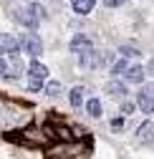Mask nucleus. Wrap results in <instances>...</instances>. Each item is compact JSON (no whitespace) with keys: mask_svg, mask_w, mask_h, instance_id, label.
<instances>
[{"mask_svg":"<svg viewBox=\"0 0 154 159\" xmlns=\"http://www.w3.org/2000/svg\"><path fill=\"white\" fill-rule=\"evenodd\" d=\"M13 18H15V20L20 23V25H25V28L35 30V28H38V23H41L43 18H46V10L38 5V3H28V5H23L20 10H15V13H13Z\"/></svg>","mask_w":154,"mask_h":159,"instance_id":"1","label":"nucleus"},{"mask_svg":"<svg viewBox=\"0 0 154 159\" xmlns=\"http://www.w3.org/2000/svg\"><path fill=\"white\" fill-rule=\"evenodd\" d=\"M18 43H20V48H23L28 56H33V58H38V56L43 53V43H41V38H38L35 33L20 35V38H18Z\"/></svg>","mask_w":154,"mask_h":159,"instance_id":"2","label":"nucleus"},{"mask_svg":"<svg viewBox=\"0 0 154 159\" xmlns=\"http://www.w3.org/2000/svg\"><path fill=\"white\" fill-rule=\"evenodd\" d=\"M137 106L144 111V114H154V84L147 81L139 91V98H137Z\"/></svg>","mask_w":154,"mask_h":159,"instance_id":"3","label":"nucleus"},{"mask_svg":"<svg viewBox=\"0 0 154 159\" xmlns=\"http://www.w3.org/2000/svg\"><path fill=\"white\" fill-rule=\"evenodd\" d=\"M71 53H76V56H84V53H88V51H93V43H91V38L88 35H84V33H79V35H73L71 38Z\"/></svg>","mask_w":154,"mask_h":159,"instance_id":"4","label":"nucleus"},{"mask_svg":"<svg viewBox=\"0 0 154 159\" xmlns=\"http://www.w3.org/2000/svg\"><path fill=\"white\" fill-rule=\"evenodd\" d=\"M0 51L5 56H18L20 51V43H18V38L10 35V33H0Z\"/></svg>","mask_w":154,"mask_h":159,"instance_id":"5","label":"nucleus"},{"mask_svg":"<svg viewBox=\"0 0 154 159\" xmlns=\"http://www.w3.org/2000/svg\"><path fill=\"white\" fill-rule=\"evenodd\" d=\"M46 76H48V66H43L41 61H30L28 78H41V81H46Z\"/></svg>","mask_w":154,"mask_h":159,"instance_id":"6","label":"nucleus"},{"mask_svg":"<svg viewBox=\"0 0 154 159\" xmlns=\"http://www.w3.org/2000/svg\"><path fill=\"white\" fill-rule=\"evenodd\" d=\"M96 5V0H71V8L79 13V15H88Z\"/></svg>","mask_w":154,"mask_h":159,"instance_id":"7","label":"nucleus"},{"mask_svg":"<svg viewBox=\"0 0 154 159\" xmlns=\"http://www.w3.org/2000/svg\"><path fill=\"white\" fill-rule=\"evenodd\" d=\"M124 78H126L129 84H139L142 78H144V68L142 66H129V71L124 73Z\"/></svg>","mask_w":154,"mask_h":159,"instance_id":"8","label":"nucleus"},{"mask_svg":"<svg viewBox=\"0 0 154 159\" xmlns=\"http://www.w3.org/2000/svg\"><path fill=\"white\" fill-rule=\"evenodd\" d=\"M137 136L142 139V142H152V139H154V124H152V121H144V124H139V131H137Z\"/></svg>","mask_w":154,"mask_h":159,"instance_id":"9","label":"nucleus"},{"mask_svg":"<svg viewBox=\"0 0 154 159\" xmlns=\"http://www.w3.org/2000/svg\"><path fill=\"white\" fill-rule=\"evenodd\" d=\"M71 106H73V109L84 106V89H81V86H73V89H71Z\"/></svg>","mask_w":154,"mask_h":159,"instance_id":"10","label":"nucleus"},{"mask_svg":"<svg viewBox=\"0 0 154 159\" xmlns=\"http://www.w3.org/2000/svg\"><path fill=\"white\" fill-rule=\"evenodd\" d=\"M86 111H88V116L99 119L101 116V101H99V98H88V101H86Z\"/></svg>","mask_w":154,"mask_h":159,"instance_id":"11","label":"nucleus"},{"mask_svg":"<svg viewBox=\"0 0 154 159\" xmlns=\"http://www.w3.org/2000/svg\"><path fill=\"white\" fill-rule=\"evenodd\" d=\"M106 91H109L111 96H119V98H126V86H124V84H119V81H111Z\"/></svg>","mask_w":154,"mask_h":159,"instance_id":"12","label":"nucleus"},{"mask_svg":"<svg viewBox=\"0 0 154 159\" xmlns=\"http://www.w3.org/2000/svg\"><path fill=\"white\" fill-rule=\"evenodd\" d=\"M129 66H131V63L126 61V58H121V61L114 63V68H111V71H114V76H121V73H126V71H129Z\"/></svg>","mask_w":154,"mask_h":159,"instance_id":"13","label":"nucleus"},{"mask_svg":"<svg viewBox=\"0 0 154 159\" xmlns=\"http://www.w3.org/2000/svg\"><path fill=\"white\" fill-rule=\"evenodd\" d=\"M43 89H46L48 96H58V93H61V84H58V81H48Z\"/></svg>","mask_w":154,"mask_h":159,"instance_id":"14","label":"nucleus"},{"mask_svg":"<svg viewBox=\"0 0 154 159\" xmlns=\"http://www.w3.org/2000/svg\"><path fill=\"white\" fill-rule=\"evenodd\" d=\"M121 56H124V58H139L142 53H139L137 48H131V46H121Z\"/></svg>","mask_w":154,"mask_h":159,"instance_id":"15","label":"nucleus"},{"mask_svg":"<svg viewBox=\"0 0 154 159\" xmlns=\"http://www.w3.org/2000/svg\"><path fill=\"white\" fill-rule=\"evenodd\" d=\"M43 86H46V84L41 81V78H28V91H33V93H35V91H41Z\"/></svg>","mask_w":154,"mask_h":159,"instance_id":"16","label":"nucleus"},{"mask_svg":"<svg viewBox=\"0 0 154 159\" xmlns=\"http://www.w3.org/2000/svg\"><path fill=\"white\" fill-rule=\"evenodd\" d=\"M134 109H137V106H134L129 98H124V101H121V114H126V116H129V114H134Z\"/></svg>","mask_w":154,"mask_h":159,"instance_id":"17","label":"nucleus"},{"mask_svg":"<svg viewBox=\"0 0 154 159\" xmlns=\"http://www.w3.org/2000/svg\"><path fill=\"white\" fill-rule=\"evenodd\" d=\"M129 0H104V5L106 8H119V5H126Z\"/></svg>","mask_w":154,"mask_h":159,"instance_id":"18","label":"nucleus"},{"mask_svg":"<svg viewBox=\"0 0 154 159\" xmlns=\"http://www.w3.org/2000/svg\"><path fill=\"white\" fill-rule=\"evenodd\" d=\"M124 129V121H121V119H114V121H111V131H121Z\"/></svg>","mask_w":154,"mask_h":159,"instance_id":"19","label":"nucleus"}]
</instances>
